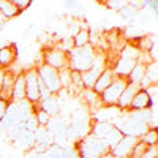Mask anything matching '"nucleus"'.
<instances>
[{
  "mask_svg": "<svg viewBox=\"0 0 158 158\" xmlns=\"http://www.w3.org/2000/svg\"><path fill=\"white\" fill-rule=\"evenodd\" d=\"M74 150L79 155V158H101L104 155H108L109 147L106 146V142L103 139L87 135L85 138L79 139L74 144Z\"/></svg>",
  "mask_w": 158,
  "mask_h": 158,
  "instance_id": "obj_1",
  "label": "nucleus"
},
{
  "mask_svg": "<svg viewBox=\"0 0 158 158\" xmlns=\"http://www.w3.org/2000/svg\"><path fill=\"white\" fill-rule=\"evenodd\" d=\"M95 56L97 51L92 44H87L84 48H74L68 54V68L77 73H85L92 67Z\"/></svg>",
  "mask_w": 158,
  "mask_h": 158,
  "instance_id": "obj_2",
  "label": "nucleus"
},
{
  "mask_svg": "<svg viewBox=\"0 0 158 158\" xmlns=\"http://www.w3.org/2000/svg\"><path fill=\"white\" fill-rule=\"evenodd\" d=\"M35 68H36V73H38V79L44 84V87L48 89V92L51 95L56 97V95L60 94V90H63L62 85H60V81H59V71L57 70L49 68L43 63L35 67Z\"/></svg>",
  "mask_w": 158,
  "mask_h": 158,
  "instance_id": "obj_3",
  "label": "nucleus"
},
{
  "mask_svg": "<svg viewBox=\"0 0 158 158\" xmlns=\"http://www.w3.org/2000/svg\"><path fill=\"white\" fill-rule=\"evenodd\" d=\"M104 68H106V57H104L103 52H97L95 60H94V63H92V67L85 73H81L84 89H94L98 76L104 71Z\"/></svg>",
  "mask_w": 158,
  "mask_h": 158,
  "instance_id": "obj_4",
  "label": "nucleus"
},
{
  "mask_svg": "<svg viewBox=\"0 0 158 158\" xmlns=\"http://www.w3.org/2000/svg\"><path fill=\"white\" fill-rule=\"evenodd\" d=\"M127 87V79H122V77H115L112 84L100 94V98H101V104L103 108H115V104L120 98L123 89Z\"/></svg>",
  "mask_w": 158,
  "mask_h": 158,
  "instance_id": "obj_5",
  "label": "nucleus"
},
{
  "mask_svg": "<svg viewBox=\"0 0 158 158\" xmlns=\"http://www.w3.org/2000/svg\"><path fill=\"white\" fill-rule=\"evenodd\" d=\"M43 65H46L49 68H54L57 71L68 68V54H65L57 46L46 48L43 51Z\"/></svg>",
  "mask_w": 158,
  "mask_h": 158,
  "instance_id": "obj_6",
  "label": "nucleus"
},
{
  "mask_svg": "<svg viewBox=\"0 0 158 158\" xmlns=\"http://www.w3.org/2000/svg\"><path fill=\"white\" fill-rule=\"evenodd\" d=\"M24 85H25V100L32 104L40 103V90H38V73L36 68H29L22 71Z\"/></svg>",
  "mask_w": 158,
  "mask_h": 158,
  "instance_id": "obj_7",
  "label": "nucleus"
},
{
  "mask_svg": "<svg viewBox=\"0 0 158 158\" xmlns=\"http://www.w3.org/2000/svg\"><path fill=\"white\" fill-rule=\"evenodd\" d=\"M87 135H90V122H89V118H73L71 122H68L67 136H65V139L77 142L79 139L85 138Z\"/></svg>",
  "mask_w": 158,
  "mask_h": 158,
  "instance_id": "obj_8",
  "label": "nucleus"
},
{
  "mask_svg": "<svg viewBox=\"0 0 158 158\" xmlns=\"http://www.w3.org/2000/svg\"><path fill=\"white\" fill-rule=\"evenodd\" d=\"M138 141H139V139H138V138H133V136H123L114 147L109 149L108 153H109L112 158H130L131 149H133V146H135Z\"/></svg>",
  "mask_w": 158,
  "mask_h": 158,
  "instance_id": "obj_9",
  "label": "nucleus"
},
{
  "mask_svg": "<svg viewBox=\"0 0 158 158\" xmlns=\"http://www.w3.org/2000/svg\"><path fill=\"white\" fill-rule=\"evenodd\" d=\"M48 131L51 133V136L54 138V139H65V136H67V128H68V122L67 120H63L62 117L56 115V117H51V120L49 123L46 125Z\"/></svg>",
  "mask_w": 158,
  "mask_h": 158,
  "instance_id": "obj_10",
  "label": "nucleus"
},
{
  "mask_svg": "<svg viewBox=\"0 0 158 158\" xmlns=\"http://www.w3.org/2000/svg\"><path fill=\"white\" fill-rule=\"evenodd\" d=\"M136 65V60L135 59H130V57H118L115 62H114V65L111 67V70H112V73L115 74V77H122V79H127L128 77V74H130V71L133 70V67Z\"/></svg>",
  "mask_w": 158,
  "mask_h": 158,
  "instance_id": "obj_11",
  "label": "nucleus"
},
{
  "mask_svg": "<svg viewBox=\"0 0 158 158\" xmlns=\"http://www.w3.org/2000/svg\"><path fill=\"white\" fill-rule=\"evenodd\" d=\"M18 57V46L10 43L0 48V70H8Z\"/></svg>",
  "mask_w": 158,
  "mask_h": 158,
  "instance_id": "obj_12",
  "label": "nucleus"
},
{
  "mask_svg": "<svg viewBox=\"0 0 158 158\" xmlns=\"http://www.w3.org/2000/svg\"><path fill=\"white\" fill-rule=\"evenodd\" d=\"M153 106L152 101H150V97L147 94L146 89H139L136 92V95L133 97V100H131L130 103V108L128 111H141V109H150Z\"/></svg>",
  "mask_w": 158,
  "mask_h": 158,
  "instance_id": "obj_13",
  "label": "nucleus"
},
{
  "mask_svg": "<svg viewBox=\"0 0 158 158\" xmlns=\"http://www.w3.org/2000/svg\"><path fill=\"white\" fill-rule=\"evenodd\" d=\"M15 77L16 74L5 70L2 76V84H0V100L3 101H11V92H13V84H15Z\"/></svg>",
  "mask_w": 158,
  "mask_h": 158,
  "instance_id": "obj_14",
  "label": "nucleus"
},
{
  "mask_svg": "<svg viewBox=\"0 0 158 158\" xmlns=\"http://www.w3.org/2000/svg\"><path fill=\"white\" fill-rule=\"evenodd\" d=\"M115 79V74L112 73V70H111V67H106L104 68V71L98 76V79H97V82H95V85H94V90L95 94H103L104 90H106L111 84H112V81Z\"/></svg>",
  "mask_w": 158,
  "mask_h": 158,
  "instance_id": "obj_15",
  "label": "nucleus"
},
{
  "mask_svg": "<svg viewBox=\"0 0 158 158\" xmlns=\"http://www.w3.org/2000/svg\"><path fill=\"white\" fill-rule=\"evenodd\" d=\"M139 89H141V87H138V85H131V84H128V82H127V87L123 89L120 98H118V101H117V104H115V108H118L120 111L128 109V108H130L131 100H133V97L136 95V92H138Z\"/></svg>",
  "mask_w": 158,
  "mask_h": 158,
  "instance_id": "obj_16",
  "label": "nucleus"
},
{
  "mask_svg": "<svg viewBox=\"0 0 158 158\" xmlns=\"http://www.w3.org/2000/svg\"><path fill=\"white\" fill-rule=\"evenodd\" d=\"M112 128H114V123H111L109 120H95L90 123V135L103 139L106 135L111 133Z\"/></svg>",
  "mask_w": 158,
  "mask_h": 158,
  "instance_id": "obj_17",
  "label": "nucleus"
},
{
  "mask_svg": "<svg viewBox=\"0 0 158 158\" xmlns=\"http://www.w3.org/2000/svg\"><path fill=\"white\" fill-rule=\"evenodd\" d=\"M36 106L40 108V109H43L48 115H51V117H56V115H59V111H60V104H59V100H57V97H54V95H51V97H48L46 100H41Z\"/></svg>",
  "mask_w": 158,
  "mask_h": 158,
  "instance_id": "obj_18",
  "label": "nucleus"
},
{
  "mask_svg": "<svg viewBox=\"0 0 158 158\" xmlns=\"http://www.w3.org/2000/svg\"><path fill=\"white\" fill-rule=\"evenodd\" d=\"M155 84H158V63L150 62L149 65H146V73H144V81L141 84V89H146Z\"/></svg>",
  "mask_w": 158,
  "mask_h": 158,
  "instance_id": "obj_19",
  "label": "nucleus"
},
{
  "mask_svg": "<svg viewBox=\"0 0 158 158\" xmlns=\"http://www.w3.org/2000/svg\"><path fill=\"white\" fill-rule=\"evenodd\" d=\"M144 73H146V65L136 62V65L133 67V70L130 71V74H128V77H127V82L131 84V85L141 87V84H142V81H144Z\"/></svg>",
  "mask_w": 158,
  "mask_h": 158,
  "instance_id": "obj_20",
  "label": "nucleus"
},
{
  "mask_svg": "<svg viewBox=\"0 0 158 158\" xmlns=\"http://www.w3.org/2000/svg\"><path fill=\"white\" fill-rule=\"evenodd\" d=\"M82 100L85 101V104H87L92 111H100V109L103 108L100 95L95 94L92 89H84V90H82Z\"/></svg>",
  "mask_w": 158,
  "mask_h": 158,
  "instance_id": "obj_21",
  "label": "nucleus"
},
{
  "mask_svg": "<svg viewBox=\"0 0 158 158\" xmlns=\"http://www.w3.org/2000/svg\"><path fill=\"white\" fill-rule=\"evenodd\" d=\"M25 100V85H24V76L22 73L16 74L15 77V84H13V92H11V101H21Z\"/></svg>",
  "mask_w": 158,
  "mask_h": 158,
  "instance_id": "obj_22",
  "label": "nucleus"
},
{
  "mask_svg": "<svg viewBox=\"0 0 158 158\" xmlns=\"http://www.w3.org/2000/svg\"><path fill=\"white\" fill-rule=\"evenodd\" d=\"M153 115H156V114H153L150 109H141V111H130V114H128V117L131 118V120H135V122H139V123H142V125H146V127H149L150 125V120H152V117Z\"/></svg>",
  "mask_w": 158,
  "mask_h": 158,
  "instance_id": "obj_23",
  "label": "nucleus"
},
{
  "mask_svg": "<svg viewBox=\"0 0 158 158\" xmlns=\"http://www.w3.org/2000/svg\"><path fill=\"white\" fill-rule=\"evenodd\" d=\"M18 109H19V120L22 123H25L30 117H33L35 104L29 103L27 100H21V101H18Z\"/></svg>",
  "mask_w": 158,
  "mask_h": 158,
  "instance_id": "obj_24",
  "label": "nucleus"
},
{
  "mask_svg": "<svg viewBox=\"0 0 158 158\" xmlns=\"http://www.w3.org/2000/svg\"><path fill=\"white\" fill-rule=\"evenodd\" d=\"M0 15H2L3 19H13L21 13L18 11V8L11 0H0Z\"/></svg>",
  "mask_w": 158,
  "mask_h": 158,
  "instance_id": "obj_25",
  "label": "nucleus"
},
{
  "mask_svg": "<svg viewBox=\"0 0 158 158\" xmlns=\"http://www.w3.org/2000/svg\"><path fill=\"white\" fill-rule=\"evenodd\" d=\"M90 36H92V33H90L89 29H85V27L79 29L71 38L74 48H84V46L90 44Z\"/></svg>",
  "mask_w": 158,
  "mask_h": 158,
  "instance_id": "obj_26",
  "label": "nucleus"
},
{
  "mask_svg": "<svg viewBox=\"0 0 158 158\" xmlns=\"http://www.w3.org/2000/svg\"><path fill=\"white\" fill-rule=\"evenodd\" d=\"M25 131H27V130H25V125L21 122V123H16L15 127H11L10 130H8V138H10V141L13 142V144H15V142H18L24 135H25Z\"/></svg>",
  "mask_w": 158,
  "mask_h": 158,
  "instance_id": "obj_27",
  "label": "nucleus"
},
{
  "mask_svg": "<svg viewBox=\"0 0 158 158\" xmlns=\"http://www.w3.org/2000/svg\"><path fill=\"white\" fill-rule=\"evenodd\" d=\"M155 41H156V36H155V35H147V36H141L135 46H136L141 52H149V49L152 48V44H153Z\"/></svg>",
  "mask_w": 158,
  "mask_h": 158,
  "instance_id": "obj_28",
  "label": "nucleus"
},
{
  "mask_svg": "<svg viewBox=\"0 0 158 158\" xmlns=\"http://www.w3.org/2000/svg\"><path fill=\"white\" fill-rule=\"evenodd\" d=\"M139 141L144 142L147 147H150V146H156V144H158V131L153 130V128H149L146 133H144V135L139 138Z\"/></svg>",
  "mask_w": 158,
  "mask_h": 158,
  "instance_id": "obj_29",
  "label": "nucleus"
},
{
  "mask_svg": "<svg viewBox=\"0 0 158 158\" xmlns=\"http://www.w3.org/2000/svg\"><path fill=\"white\" fill-rule=\"evenodd\" d=\"M122 138H123V135L120 133V130H117V128L114 127V128L111 130V133H109V135H106V136L103 138V141L106 142V146L111 149V147H114L115 144H117L118 141H120Z\"/></svg>",
  "mask_w": 158,
  "mask_h": 158,
  "instance_id": "obj_30",
  "label": "nucleus"
},
{
  "mask_svg": "<svg viewBox=\"0 0 158 158\" xmlns=\"http://www.w3.org/2000/svg\"><path fill=\"white\" fill-rule=\"evenodd\" d=\"M33 118L35 122L38 123V127H46L51 120V115H48L43 109H40L36 104H35V112H33Z\"/></svg>",
  "mask_w": 158,
  "mask_h": 158,
  "instance_id": "obj_31",
  "label": "nucleus"
},
{
  "mask_svg": "<svg viewBox=\"0 0 158 158\" xmlns=\"http://www.w3.org/2000/svg\"><path fill=\"white\" fill-rule=\"evenodd\" d=\"M118 15H120V18L125 19V21H135V19L138 18V15H139V11L135 10L133 6H130V5L127 3L120 11H118Z\"/></svg>",
  "mask_w": 158,
  "mask_h": 158,
  "instance_id": "obj_32",
  "label": "nucleus"
},
{
  "mask_svg": "<svg viewBox=\"0 0 158 158\" xmlns=\"http://www.w3.org/2000/svg\"><path fill=\"white\" fill-rule=\"evenodd\" d=\"M146 149H147L146 144L141 142V141H138L135 146H133V149H131L130 158H142V155H144V152H146Z\"/></svg>",
  "mask_w": 158,
  "mask_h": 158,
  "instance_id": "obj_33",
  "label": "nucleus"
},
{
  "mask_svg": "<svg viewBox=\"0 0 158 158\" xmlns=\"http://www.w3.org/2000/svg\"><path fill=\"white\" fill-rule=\"evenodd\" d=\"M59 81H60L62 89H68L71 85V81H70V68H63V70L59 71Z\"/></svg>",
  "mask_w": 158,
  "mask_h": 158,
  "instance_id": "obj_34",
  "label": "nucleus"
},
{
  "mask_svg": "<svg viewBox=\"0 0 158 158\" xmlns=\"http://www.w3.org/2000/svg\"><path fill=\"white\" fill-rule=\"evenodd\" d=\"M70 81H71V85L77 87L79 90H84V85H82V77H81V73H77L74 70H70Z\"/></svg>",
  "mask_w": 158,
  "mask_h": 158,
  "instance_id": "obj_35",
  "label": "nucleus"
},
{
  "mask_svg": "<svg viewBox=\"0 0 158 158\" xmlns=\"http://www.w3.org/2000/svg\"><path fill=\"white\" fill-rule=\"evenodd\" d=\"M57 48H59L60 51H63L65 54H70V52H71V51L74 49V44H73V40H71V38H62Z\"/></svg>",
  "mask_w": 158,
  "mask_h": 158,
  "instance_id": "obj_36",
  "label": "nucleus"
},
{
  "mask_svg": "<svg viewBox=\"0 0 158 158\" xmlns=\"http://www.w3.org/2000/svg\"><path fill=\"white\" fill-rule=\"evenodd\" d=\"M128 2H122V0H111V2H106L104 3V6L106 8H109V10H114V11H120L125 5H127Z\"/></svg>",
  "mask_w": 158,
  "mask_h": 158,
  "instance_id": "obj_37",
  "label": "nucleus"
},
{
  "mask_svg": "<svg viewBox=\"0 0 158 158\" xmlns=\"http://www.w3.org/2000/svg\"><path fill=\"white\" fill-rule=\"evenodd\" d=\"M146 90H147V94H149V97H150L152 104H156V103H158V84L149 85V87H146Z\"/></svg>",
  "mask_w": 158,
  "mask_h": 158,
  "instance_id": "obj_38",
  "label": "nucleus"
},
{
  "mask_svg": "<svg viewBox=\"0 0 158 158\" xmlns=\"http://www.w3.org/2000/svg\"><path fill=\"white\" fill-rule=\"evenodd\" d=\"M142 158H158V144L156 146H150L146 149V152H144Z\"/></svg>",
  "mask_w": 158,
  "mask_h": 158,
  "instance_id": "obj_39",
  "label": "nucleus"
},
{
  "mask_svg": "<svg viewBox=\"0 0 158 158\" xmlns=\"http://www.w3.org/2000/svg\"><path fill=\"white\" fill-rule=\"evenodd\" d=\"M11 2L15 3V6L18 8L19 13H22L25 8H29V6L32 5V2H29V0H11Z\"/></svg>",
  "mask_w": 158,
  "mask_h": 158,
  "instance_id": "obj_40",
  "label": "nucleus"
},
{
  "mask_svg": "<svg viewBox=\"0 0 158 158\" xmlns=\"http://www.w3.org/2000/svg\"><path fill=\"white\" fill-rule=\"evenodd\" d=\"M138 19H139V24H141V25H146V24H149V22H150L152 15H149V13H146V11H139Z\"/></svg>",
  "mask_w": 158,
  "mask_h": 158,
  "instance_id": "obj_41",
  "label": "nucleus"
},
{
  "mask_svg": "<svg viewBox=\"0 0 158 158\" xmlns=\"http://www.w3.org/2000/svg\"><path fill=\"white\" fill-rule=\"evenodd\" d=\"M62 158H79V155L76 153L74 149H67V147H63V149H62Z\"/></svg>",
  "mask_w": 158,
  "mask_h": 158,
  "instance_id": "obj_42",
  "label": "nucleus"
},
{
  "mask_svg": "<svg viewBox=\"0 0 158 158\" xmlns=\"http://www.w3.org/2000/svg\"><path fill=\"white\" fill-rule=\"evenodd\" d=\"M10 101H3L0 100V122H2V118L5 117V112H6V106H8Z\"/></svg>",
  "mask_w": 158,
  "mask_h": 158,
  "instance_id": "obj_43",
  "label": "nucleus"
},
{
  "mask_svg": "<svg viewBox=\"0 0 158 158\" xmlns=\"http://www.w3.org/2000/svg\"><path fill=\"white\" fill-rule=\"evenodd\" d=\"M65 6L70 8V10H82V6L77 2H73V0H67V2H65Z\"/></svg>",
  "mask_w": 158,
  "mask_h": 158,
  "instance_id": "obj_44",
  "label": "nucleus"
},
{
  "mask_svg": "<svg viewBox=\"0 0 158 158\" xmlns=\"http://www.w3.org/2000/svg\"><path fill=\"white\" fill-rule=\"evenodd\" d=\"M3 27H5V21H0V33L3 32Z\"/></svg>",
  "mask_w": 158,
  "mask_h": 158,
  "instance_id": "obj_45",
  "label": "nucleus"
},
{
  "mask_svg": "<svg viewBox=\"0 0 158 158\" xmlns=\"http://www.w3.org/2000/svg\"><path fill=\"white\" fill-rule=\"evenodd\" d=\"M3 71H5V70H0V84H2V76H3Z\"/></svg>",
  "mask_w": 158,
  "mask_h": 158,
  "instance_id": "obj_46",
  "label": "nucleus"
},
{
  "mask_svg": "<svg viewBox=\"0 0 158 158\" xmlns=\"http://www.w3.org/2000/svg\"><path fill=\"white\" fill-rule=\"evenodd\" d=\"M0 21H5V19H3V18H2V15H0Z\"/></svg>",
  "mask_w": 158,
  "mask_h": 158,
  "instance_id": "obj_47",
  "label": "nucleus"
}]
</instances>
